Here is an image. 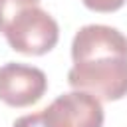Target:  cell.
<instances>
[{
  "mask_svg": "<svg viewBox=\"0 0 127 127\" xmlns=\"http://www.w3.org/2000/svg\"><path fill=\"white\" fill-rule=\"evenodd\" d=\"M73 65L67 83L99 101H117L127 95V38L111 26L87 24L71 42Z\"/></svg>",
  "mask_w": 127,
  "mask_h": 127,
  "instance_id": "6da1fadb",
  "label": "cell"
},
{
  "mask_svg": "<svg viewBox=\"0 0 127 127\" xmlns=\"http://www.w3.org/2000/svg\"><path fill=\"white\" fill-rule=\"evenodd\" d=\"M0 32L14 52L44 56L60 40L58 22L36 0H0Z\"/></svg>",
  "mask_w": 127,
  "mask_h": 127,
  "instance_id": "7a4b0ae2",
  "label": "cell"
},
{
  "mask_svg": "<svg viewBox=\"0 0 127 127\" xmlns=\"http://www.w3.org/2000/svg\"><path fill=\"white\" fill-rule=\"evenodd\" d=\"M42 117L48 127H103L101 101L81 89L56 97L42 109Z\"/></svg>",
  "mask_w": 127,
  "mask_h": 127,
  "instance_id": "3957f363",
  "label": "cell"
},
{
  "mask_svg": "<svg viewBox=\"0 0 127 127\" xmlns=\"http://www.w3.org/2000/svg\"><path fill=\"white\" fill-rule=\"evenodd\" d=\"M48 89V77L40 67L8 62L0 65V101L10 107L38 103Z\"/></svg>",
  "mask_w": 127,
  "mask_h": 127,
  "instance_id": "277c9868",
  "label": "cell"
},
{
  "mask_svg": "<svg viewBox=\"0 0 127 127\" xmlns=\"http://www.w3.org/2000/svg\"><path fill=\"white\" fill-rule=\"evenodd\" d=\"M81 2H83L85 8H89L93 12H103V14L105 12H115L125 4V0H81Z\"/></svg>",
  "mask_w": 127,
  "mask_h": 127,
  "instance_id": "5b68a950",
  "label": "cell"
},
{
  "mask_svg": "<svg viewBox=\"0 0 127 127\" xmlns=\"http://www.w3.org/2000/svg\"><path fill=\"white\" fill-rule=\"evenodd\" d=\"M12 127H48L44 117H42V111L38 113H30V115H22L14 121Z\"/></svg>",
  "mask_w": 127,
  "mask_h": 127,
  "instance_id": "8992f818",
  "label": "cell"
},
{
  "mask_svg": "<svg viewBox=\"0 0 127 127\" xmlns=\"http://www.w3.org/2000/svg\"><path fill=\"white\" fill-rule=\"evenodd\" d=\"M36 2H40V0H36Z\"/></svg>",
  "mask_w": 127,
  "mask_h": 127,
  "instance_id": "52a82bcc",
  "label": "cell"
}]
</instances>
